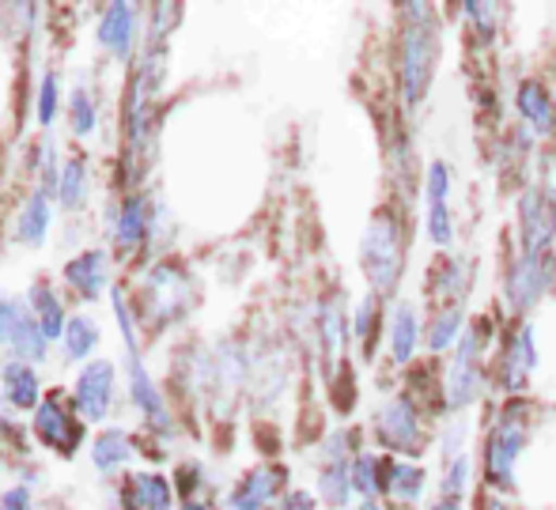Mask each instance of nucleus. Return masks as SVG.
I'll use <instances>...</instances> for the list:
<instances>
[{
    "mask_svg": "<svg viewBox=\"0 0 556 510\" xmlns=\"http://www.w3.org/2000/svg\"><path fill=\"white\" fill-rule=\"evenodd\" d=\"M35 435L42 438L46 446H53V450L73 454L80 428L68 420V397L53 394L50 401H38V408H35Z\"/></svg>",
    "mask_w": 556,
    "mask_h": 510,
    "instance_id": "nucleus-1",
    "label": "nucleus"
},
{
    "mask_svg": "<svg viewBox=\"0 0 556 510\" xmlns=\"http://www.w3.org/2000/svg\"><path fill=\"white\" fill-rule=\"evenodd\" d=\"M114 310H117V321H122V333H125V356H129L132 397H137L140 408H144L148 416H160V423H167V416H163V405H160V394L152 390L144 364H140V356H137V341H132V318H129V310H125V299L117 292H114Z\"/></svg>",
    "mask_w": 556,
    "mask_h": 510,
    "instance_id": "nucleus-2",
    "label": "nucleus"
},
{
    "mask_svg": "<svg viewBox=\"0 0 556 510\" xmlns=\"http://www.w3.org/2000/svg\"><path fill=\"white\" fill-rule=\"evenodd\" d=\"M111 394H114V367L111 364H88L76 382V408L88 420H103L111 412Z\"/></svg>",
    "mask_w": 556,
    "mask_h": 510,
    "instance_id": "nucleus-3",
    "label": "nucleus"
},
{
    "mask_svg": "<svg viewBox=\"0 0 556 510\" xmlns=\"http://www.w3.org/2000/svg\"><path fill=\"white\" fill-rule=\"evenodd\" d=\"M432 61H435V38L428 27H413L409 30V46H405V91L409 99H420L428 76H432Z\"/></svg>",
    "mask_w": 556,
    "mask_h": 510,
    "instance_id": "nucleus-4",
    "label": "nucleus"
},
{
    "mask_svg": "<svg viewBox=\"0 0 556 510\" xmlns=\"http://www.w3.org/2000/svg\"><path fill=\"white\" fill-rule=\"evenodd\" d=\"M65 280L84 295V299H96L106 288V254L103 250H88L76 262L65 265Z\"/></svg>",
    "mask_w": 556,
    "mask_h": 510,
    "instance_id": "nucleus-5",
    "label": "nucleus"
},
{
    "mask_svg": "<svg viewBox=\"0 0 556 510\" xmlns=\"http://www.w3.org/2000/svg\"><path fill=\"white\" fill-rule=\"evenodd\" d=\"M132 23H137V12L132 4H111L103 12V23H99V42L114 53V58H125L132 46Z\"/></svg>",
    "mask_w": 556,
    "mask_h": 510,
    "instance_id": "nucleus-6",
    "label": "nucleus"
},
{
    "mask_svg": "<svg viewBox=\"0 0 556 510\" xmlns=\"http://www.w3.org/2000/svg\"><path fill=\"white\" fill-rule=\"evenodd\" d=\"M277 484H280V469H269V466L254 469V473L239 484V492L231 496V510H262L277 496Z\"/></svg>",
    "mask_w": 556,
    "mask_h": 510,
    "instance_id": "nucleus-7",
    "label": "nucleus"
},
{
    "mask_svg": "<svg viewBox=\"0 0 556 510\" xmlns=\"http://www.w3.org/2000/svg\"><path fill=\"white\" fill-rule=\"evenodd\" d=\"M0 382H4V397L15 408H38V374L27 364H20V359L8 364L0 371Z\"/></svg>",
    "mask_w": 556,
    "mask_h": 510,
    "instance_id": "nucleus-8",
    "label": "nucleus"
},
{
    "mask_svg": "<svg viewBox=\"0 0 556 510\" xmlns=\"http://www.w3.org/2000/svg\"><path fill=\"white\" fill-rule=\"evenodd\" d=\"M30 318H35V326L42 329L46 341H53V336H61V329H65V314H61V303L58 295L50 292L46 284H35L30 288Z\"/></svg>",
    "mask_w": 556,
    "mask_h": 510,
    "instance_id": "nucleus-9",
    "label": "nucleus"
},
{
    "mask_svg": "<svg viewBox=\"0 0 556 510\" xmlns=\"http://www.w3.org/2000/svg\"><path fill=\"white\" fill-rule=\"evenodd\" d=\"M12 348H15V356H20V364H38V359L46 356V336L27 310H20V318H15Z\"/></svg>",
    "mask_w": 556,
    "mask_h": 510,
    "instance_id": "nucleus-10",
    "label": "nucleus"
},
{
    "mask_svg": "<svg viewBox=\"0 0 556 510\" xmlns=\"http://www.w3.org/2000/svg\"><path fill=\"white\" fill-rule=\"evenodd\" d=\"M129 454H132V443L125 438V431H103V435L96 438V446H91V461H96L99 473H111L122 461H129Z\"/></svg>",
    "mask_w": 556,
    "mask_h": 510,
    "instance_id": "nucleus-11",
    "label": "nucleus"
},
{
    "mask_svg": "<svg viewBox=\"0 0 556 510\" xmlns=\"http://www.w3.org/2000/svg\"><path fill=\"white\" fill-rule=\"evenodd\" d=\"M58 193H61V204H65V208H80L84 197H88V163H84L80 155L65 160V167H61Z\"/></svg>",
    "mask_w": 556,
    "mask_h": 510,
    "instance_id": "nucleus-12",
    "label": "nucleus"
},
{
    "mask_svg": "<svg viewBox=\"0 0 556 510\" xmlns=\"http://www.w3.org/2000/svg\"><path fill=\"white\" fill-rule=\"evenodd\" d=\"M132 499L140 510H170V484L160 473L132 476Z\"/></svg>",
    "mask_w": 556,
    "mask_h": 510,
    "instance_id": "nucleus-13",
    "label": "nucleus"
},
{
    "mask_svg": "<svg viewBox=\"0 0 556 510\" xmlns=\"http://www.w3.org/2000/svg\"><path fill=\"white\" fill-rule=\"evenodd\" d=\"M46 227H50V204H46V193H35L20 216V239L27 246H42Z\"/></svg>",
    "mask_w": 556,
    "mask_h": 510,
    "instance_id": "nucleus-14",
    "label": "nucleus"
},
{
    "mask_svg": "<svg viewBox=\"0 0 556 510\" xmlns=\"http://www.w3.org/2000/svg\"><path fill=\"white\" fill-rule=\"evenodd\" d=\"M61 336H65V341H61L65 344V359H84L99 344V326H91L88 318H73V321H65Z\"/></svg>",
    "mask_w": 556,
    "mask_h": 510,
    "instance_id": "nucleus-15",
    "label": "nucleus"
},
{
    "mask_svg": "<svg viewBox=\"0 0 556 510\" xmlns=\"http://www.w3.org/2000/svg\"><path fill=\"white\" fill-rule=\"evenodd\" d=\"M144 231H148V219H144V204L137 197H129L122 204V219H117V242L125 250H137L144 242Z\"/></svg>",
    "mask_w": 556,
    "mask_h": 510,
    "instance_id": "nucleus-16",
    "label": "nucleus"
},
{
    "mask_svg": "<svg viewBox=\"0 0 556 510\" xmlns=\"http://www.w3.org/2000/svg\"><path fill=\"white\" fill-rule=\"evenodd\" d=\"M53 114H58V76L46 73L42 76V91H38V122L50 125Z\"/></svg>",
    "mask_w": 556,
    "mask_h": 510,
    "instance_id": "nucleus-17",
    "label": "nucleus"
},
{
    "mask_svg": "<svg viewBox=\"0 0 556 510\" xmlns=\"http://www.w3.org/2000/svg\"><path fill=\"white\" fill-rule=\"evenodd\" d=\"M73 125L80 137H88L91 129H96V106H91V99L84 95V91H76L73 95Z\"/></svg>",
    "mask_w": 556,
    "mask_h": 510,
    "instance_id": "nucleus-18",
    "label": "nucleus"
},
{
    "mask_svg": "<svg viewBox=\"0 0 556 510\" xmlns=\"http://www.w3.org/2000/svg\"><path fill=\"white\" fill-rule=\"evenodd\" d=\"M413 333H417V326H413V314L405 310L402 318H397V333H394V348H397V356H402V359H409Z\"/></svg>",
    "mask_w": 556,
    "mask_h": 510,
    "instance_id": "nucleus-19",
    "label": "nucleus"
},
{
    "mask_svg": "<svg viewBox=\"0 0 556 510\" xmlns=\"http://www.w3.org/2000/svg\"><path fill=\"white\" fill-rule=\"evenodd\" d=\"M15 318H20V306H15L12 299H0V344H12Z\"/></svg>",
    "mask_w": 556,
    "mask_h": 510,
    "instance_id": "nucleus-20",
    "label": "nucleus"
},
{
    "mask_svg": "<svg viewBox=\"0 0 556 510\" xmlns=\"http://www.w3.org/2000/svg\"><path fill=\"white\" fill-rule=\"evenodd\" d=\"M0 510H30V492L27 488H12L0 499Z\"/></svg>",
    "mask_w": 556,
    "mask_h": 510,
    "instance_id": "nucleus-21",
    "label": "nucleus"
},
{
    "mask_svg": "<svg viewBox=\"0 0 556 510\" xmlns=\"http://www.w3.org/2000/svg\"><path fill=\"white\" fill-rule=\"evenodd\" d=\"M277 510H315V503H311V499L303 496V492H292V496H288Z\"/></svg>",
    "mask_w": 556,
    "mask_h": 510,
    "instance_id": "nucleus-22",
    "label": "nucleus"
},
{
    "mask_svg": "<svg viewBox=\"0 0 556 510\" xmlns=\"http://www.w3.org/2000/svg\"><path fill=\"white\" fill-rule=\"evenodd\" d=\"M186 510H213L208 503H186Z\"/></svg>",
    "mask_w": 556,
    "mask_h": 510,
    "instance_id": "nucleus-23",
    "label": "nucleus"
},
{
    "mask_svg": "<svg viewBox=\"0 0 556 510\" xmlns=\"http://www.w3.org/2000/svg\"><path fill=\"white\" fill-rule=\"evenodd\" d=\"M364 510H379V507H364Z\"/></svg>",
    "mask_w": 556,
    "mask_h": 510,
    "instance_id": "nucleus-24",
    "label": "nucleus"
}]
</instances>
